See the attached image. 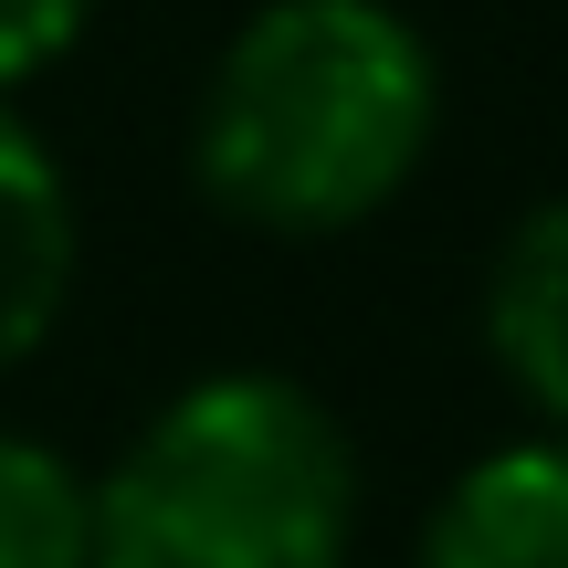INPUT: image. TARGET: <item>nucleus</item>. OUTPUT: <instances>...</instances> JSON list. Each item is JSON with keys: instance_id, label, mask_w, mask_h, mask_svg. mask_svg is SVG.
Returning <instances> with one entry per match:
<instances>
[{"instance_id": "0eeeda50", "label": "nucleus", "mask_w": 568, "mask_h": 568, "mask_svg": "<svg viewBox=\"0 0 568 568\" xmlns=\"http://www.w3.org/2000/svg\"><path fill=\"white\" fill-rule=\"evenodd\" d=\"M105 0H0V95H21L32 74H53L84 32H95Z\"/></svg>"}, {"instance_id": "f03ea898", "label": "nucleus", "mask_w": 568, "mask_h": 568, "mask_svg": "<svg viewBox=\"0 0 568 568\" xmlns=\"http://www.w3.org/2000/svg\"><path fill=\"white\" fill-rule=\"evenodd\" d=\"M358 443L284 368L169 389L95 474V568H347Z\"/></svg>"}, {"instance_id": "20e7f679", "label": "nucleus", "mask_w": 568, "mask_h": 568, "mask_svg": "<svg viewBox=\"0 0 568 568\" xmlns=\"http://www.w3.org/2000/svg\"><path fill=\"white\" fill-rule=\"evenodd\" d=\"M74 190H63V159L32 138L11 95H0V368H21L74 305Z\"/></svg>"}, {"instance_id": "7ed1b4c3", "label": "nucleus", "mask_w": 568, "mask_h": 568, "mask_svg": "<svg viewBox=\"0 0 568 568\" xmlns=\"http://www.w3.org/2000/svg\"><path fill=\"white\" fill-rule=\"evenodd\" d=\"M410 568H568V432L474 453L432 495Z\"/></svg>"}, {"instance_id": "f257e3e1", "label": "nucleus", "mask_w": 568, "mask_h": 568, "mask_svg": "<svg viewBox=\"0 0 568 568\" xmlns=\"http://www.w3.org/2000/svg\"><path fill=\"white\" fill-rule=\"evenodd\" d=\"M443 63L389 0H264L222 42L190 116V180L274 243L379 222L432 159Z\"/></svg>"}, {"instance_id": "423d86ee", "label": "nucleus", "mask_w": 568, "mask_h": 568, "mask_svg": "<svg viewBox=\"0 0 568 568\" xmlns=\"http://www.w3.org/2000/svg\"><path fill=\"white\" fill-rule=\"evenodd\" d=\"M0 568H95V474L42 432H0Z\"/></svg>"}, {"instance_id": "39448f33", "label": "nucleus", "mask_w": 568, "mask_h": 568, "mask_svg": "<svg viewBox=\"0 0 568 568\" xmlns=\"http://www.w3.org/2000/svg\"><path fill=\"white\" fill-rule=\"evenodd\" d=\"M485 358L537 432H568V190L516 211L485 264Z\"/></svg>"}]
</instances>
